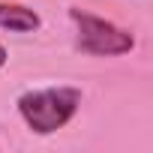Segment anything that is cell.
<instances>
[{"mask_svg":"<svg viewBox=\"0 0 153 153\" xmlns=\"http://www.w3.org/2000/svg\"><path fill=\"white\" fill-rule=\"evenodd\" d=\"M42 21L33 9L18 6V3H0V27L3 30H15V33H30L36 30Z\"/></svg>","mask_w":153,"mask_h":153,"instance_id":"3957f363","label":"cell"},{"mask_svg":"<svg viewBox=\"0 0 153 153\" xmlns=\"http://www.w3.org/2000/svg\"><path fill=\"white\" fill-rule=\"evenodd\" d=\"M3 63H6V48L0 45V66H3Z\"/></svg>","mask_w":153,"mask_h":153,"instance_id":"277c9868","label":"cell"},{"mask_svg":"<svg viewBox=\"0 0 153 153\" xmlns=\"http://www.w3.org/2000/svg\"><path fill=\"white\" fill-rule=\"evenodd\" d=\"M78 105H81V90L75 87H45L18 96V111L36 135H48L66 126L72 114L78 111Z\"/></svg>","mask_w":153,"mask_h":153,"instance_id":"6da1fadb","label":"cell"},{"mask_svg":"<svg viewBox=\"0 0 153 153\" xmlns=\"http://www.w3.org/2000/svg\"><path fill=\"white\" fill-rule=\"evenodd\" d=\"M69 18L78 24V48L87 54L114 57V54H129L135 48V39L123 27H117L105 18H96L81 9H69Z\"/></svg>","mask_w":153,"mask_h":153,"instance_id":"7a4b0ae2","label":"cell"}]
</instances>
